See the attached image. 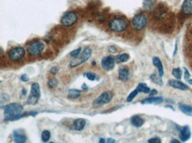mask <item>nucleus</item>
<instances>
[{
  "mask_svg": "<svg viewBox=\"0 0 192 143\" xmlns=\"http://www.w3.org/2000/svg\"><path fill=\"white\" fill-rule=\"evenodd\" d=\"M163 102V98L162 97H155V96H150L148 98L143 99L141 103L142 104H159Z\"/></svg>",
  "mask_w": 192,
  "mask_h": 143,
  "instance_id": "nucleus-15",
  "label": "nucleus"
},
{
  "mask_svg": "<svg viewBox=\"0 0 192 143\" xmlns=\"http://www.w3.org/2000/svg\"><path fill=\"white\" fill-rule=\"evenodd\" d=\"M182 12L185 15H192V0H184L182 5Z\"/></svg>",
  "mask_w": 192,
  "mask_h": 143,
  "instance_id": "nucleus-13",
  "label": "nucleus"
},
{
  "mask_svg": "<svg viewBox=\"0 0 192 143\" xmlns=\"http://www.w3.org/2000/svg\"><path fill=\"white\" fill-rule=\"evenodd\" d=\"M49 143H54V142H49Z\"/></svg>",
  "mask_w": 192,
  "mask_h": 143,
  "instance_id": "nucleus-44",
  "label": "nucleus"
},
{
  "mask_svg": "<svg viewBox=\"0 0 192 143\" xmlns=\"http://www.w3.org/2000/svg\"><path fill=\"white\" fill-rule=\"evenodd\" d=\"M168 85L176 89H180V90H187L189 89V87L186 84L183 83L182 81H180L179 80H170L168 81Z\"/></svg>",
  "mask_w": 192,
  "mask_h": 143,
  "instance_id": "nucleus-12",
  "label": "nucleus"
},
{
  "mask_svg": "<svg viewBox=\"0 0 192 143\" xmlns=\"http://www.w3.org/2000/svg\"><path fill=\"white\" fill-rule=\"evenodd\" d=\"M113 93L110 92V91H106V92H104L101 94L93 102V105L94 106H101V105H105V104H107L110 102L112 101L113 99Z\"/></svg>",
  "mask_w": 192,
  "mask_h": 143,
  "instance_id": "nucleus-9",
  "label": "nucleus"
},
{
  "mask_svg": "<svg viewBox=\"0 0 192 143\" xmlns=\"http://www.w3.org/2000/svg\"><path fill=\"white\" fill-rule=\"evenodd\" d=\"M170 143H181V142H180V141H179L178 140H176V139H174V140H172V141H171V142H170Z\"/></svg>",
  "mask_w": 192,
  "mask_h": 143,
  "instance_id": "nucleus-40",
  "label": "nucleus"
},
{
  "mask_svg": "<svg viewBox=\"0 0 192 143\" xmlns=\"http://www.w3.org/2000/svg\"><path fill=\"white\" fill-rule=\"evenodd\" d=\"M191 136V133H190V129L188 126H183L181 130V133H180V139L181 141L184 142V141H187Z\"/></svg>",
  "mask_w": 192,
  "mask_h": 143,
  "instance_id": "nucleus-14",
  "label": "nucleus"
},
{
  "mask_svg": "<svg viewBox=\"0 0 192 143\" xmlns=\"http://www.w3.org/2000/svg\"><path fill=\"white\" fill-rule=\"evenodd\" d=\"M84 76H86L87 79L90 80H96V74H95L94 73H91V72L86 73L84 74Z\"/></svg>",
  "mask_w": 192,
  "mask_h": 143,
  "instance_id": "nucleus-31",
  "label": "nucleus"
},
{
  "mask_svg": "<svg viewBox=\"0 0 192 143\" xmlns=\"http://www.w3.org/2000/svg\"><path fill=\"white\" fill-rule=\"evenodd\" d=\"M45 49V44L42 41H35L33 42H30L28 47H27V51L30 56H39L42 54Z\"/></svg>",
  "mask_w": 192,
  "mask_h": 143,
  "instance_id": "nucleus-4",
  "label": "nucleus"
},
{
  "mask_svg": "<svg viewBox=\"0 0 192 143\" xmlns=\"http://www.w3.org/2000/svg\"><path fill=\"white\" fill-rule=\"evenodd\" d=\"M81 51H82V48L80 47V48L76 49L75 51H71V52H70V56L73 57V58H76V57H78V56L81 54Z\"/></svg>",
  "mask_w": 192,
  "mask_h": 143,
  "instance_id": "nucleus-30",
  "label": "nucleus"
},
{
  "mask_svg": "<svg viewBox=\"0 0 192 143\" xmlns=\"http://www.w3.org/2000/svg\"><path fill=\"white\" fill-rule=\"evenodd\" d=\"M99 143H106V141L104 138H101L100 140H99Z\"/></svg>",
  "mask_w": 192,
  "mask_h": 143,
  "instance_id": "nucleus-41",
  "label": "nucleus"
},
{
  "mask_svg": "<svg viewBox=\"0 0 192 143\" xmlns=\"http://www.w3.org/2000/svg\"><path fill=\"white\" fill-rule=\"evenodd\" d=\"M147 17L144 13L135 14L131 20V26L135 30H142L147 25Z\"/></svg>",
  "mask_w": 192,
  "mask_h": 143,
  "instance_id": "nucleus-6",
  "label": "nucleus"
},
{
  "mask_svg": "<svg viewBox=\"0 0 192 143\" xmlns=\"http://www.w3.org/2000/svg\"><path fill=\"white\" fill-rule=\"evenodd\" d=\"M106 143H115V140L113 139V138H109L106 141Z\"/></svg>",
  "mask_w": 192,
  "mask_h": 143,
  "instance_id": "nucleus-38",
  "label": "nucleus"
},
{
  "mask_svg": "<svg viewBox=\"0 0 192 143\" xmlns=\"http://www.w3.org/2000/svg\"><path fill=\"white\" fill-rule=\"evenodd\" d=\"M143 123H144V120L140 116L135 115L131 118V124L135 127H141L143 125Z\"/></svg>",
  "mask_w": 192,
  "mask_h": 143,
  "instance_id": "nucleus-19",
  "label": "nucleus"
},
{
  "mask_svg": "<svg viewBox=\"0 0 192 143\" xmlns=\"http://www.w3.org/2000/svg\"><path fill=\"white\" fill-rule=\"evenodd\" d=\"M59 68L58 66H53V67L50 69V73L51 74H56L58 72H59Z\"/></svg>",
  "mask_w": 192,
  "mask_h": 143,
  "instance_id": "nucleus-33",
  "label": "nucleus"
},
{
  "mask_svg": "<svg viewBox=\"0 0 192 143\" xmlns=\"http://www.w3.org/2000/svg\"><path fill=\"white\" fill-rule=\"evenodd\" d=\"M13 138L15 143H25L27 141V137L25 134H20L19 131H14L13 133Z\"/></svg>",
  "mask_w": 192,
  "mask_h": 143,
  "instance_id": "nucleus-18",
  "label": "nucleus"
},
{
  "mask_svg": "<svg viewBox=\"0 0 192 143\" xmlns=\"http://www.w3.org/2000/svg\"><path fill=\"white\" fill-rule=\"evenodd\" d=\"M188 82H189V84L192 85V80H188Z\"/></svg>",
  "mask_w": 192,
  "mask_h": 143,
  "instance_id": "nucleus-43",
  "label": "nucleus"
},
{
  "mask_svg": "<svg viewBox=\"0 0 192 143\" xmlns=\"http://www.w3.org/2000/svg\"><path fill=\"white\" fill-rule=\"evenodd\" d=\"M83 90H85V91H86V90H88V87H87V85L85 84V83L83 85Z\"/></svg>",
  "mask_w": 192,
  "mask_h": 143,
  "instance_id": "nucleus-39",
  "label": "nucleus"
},
{
  "mask_svg": "<svg viewBox=\"0 0 192 143\" xmlns=\"http://www.w3.org/2000/svg\"><path fill=\"white\" fill-rule=\"evenodd\" d=\"M157 94H158V91H157L156 89H152V90H150V96H153V95H157Z\"/></svg>",
  "mask_w": 192,
  "mask_h": 143,
  "instance_id": "nucleus-37",
  "label": "nucleus"
},
{
  "mask_svg": "<svg viewBox=\"0 0 192 143\" xmlns=\"http://www.w3.org/2000/svg\"><path fill=\"white\" fill-rule=\"evenodd\" d=\"M4 109V115L5 119L4 121H14L20 118H22L28 116V113L22 114L23 111V106L20 103L13 102L6 105L5 107H2Z\"/></svg>",
  "mask_w": 192,
  "mask_h": 143,
  "instance_id": "nucleus-1",
  "label": "nucleus"
},
{
  "mask_svg": "<svg viewBox=\"0 0 192 143\" xmlns=\"http://www.w3.org/2000/svg\"><path fill=\"white\" fill-rule=\"evenodd\" d=\"M41 138H42V142H47V141H48L50 139V131H48V130H44V131L42 133Z\"/></svg>",
  "mask_w": 192,
  "mask_h": 143,
  "instance_id": "nucleus-26",
  "label": "nucleus"
},
{
  "mask_svg": "<svg viewBox=\"0 0 192 143\" xmlns=\"http://www.w3.org/2000/svg\"><path fill=\"white\" fill-rule=\"evenodd\" d=\"M127 21L125 19L120 17H115L112 19L108 23L109 28L113 31V32H116V33H120L123 32L124 30L127 29Z\"/></svg>",
  "mask_w": 192,
  "mask_h": 143,
  "instance_id": "nucleus-2",
  "label": "nucleus"
},
{
  "mask_svg": "<svg viewBox=\"0 0 192 143\" xmlns=\"http://www.w3.org/2000/svg\"><path fill=\"white\" fill-rule=\"evenodd\" d=\"M148 143H161V140L158 138V137H154V138H151L148 141Z\"/></svg>",
  "mask_w": 192,
  "mask_h": 143,
  "instance_id": "nucleus-32",
  "label": "nucleus"
},
{
  "mask_svg": "<svg viewBox=\"0 0 192 143\" xmlns=\"http://www.w3.org/2000/svg\"><path fill=\"white\" fill-rule=\"evenodd\" d=\"M26 93H27V89H25V88H22V95H25Z\"/></svg>",
  "mask_w": 192,
  "mask_h": 143,
  "instance_id": "nucleus-42",
  "label": "nucleus"
},
{
  "mask_svg": "<svg viewBox=\"0 0 192 143\" xmlns=\"http://www.w3.org/2000/svg\"><path fill=\"white\" fill-rule=\"evenodd\" d=\"M77 13L73 12V11H69L67 12L66 13L63 14V16L60 19V23L61 25L64 27H71V26L75 25L77 21Z\"/></svg>",
  "mask_w": 192,
  "mask_h": 143,
  "instance_id": "nucleus-7",
  "label": "nucleus"
},
{
  "mask_svg": "<svg viewBox=\"0 0 192 143\" xmlns=\"http://www.w3.org/2000/svg\"><path fill=\"white\" fill-rule=\"evenodd\" d=\"M108 50L110 52H112V53H115L116 51H117V48H116V46H114V45H112V46H110L108 48Z\"/></svg>",
  "mask_w": 192,
  "mask_h": 143,
  "instance_id": "nucleus-35",
  "label": "nucleus"
},
{
  "mask_svg": "<svg viewBox=\"0 0 192 143\" xmlns=\"http://www.w3.org/2000/svg\"><path fill=\"white\" fill-rule=\"evenodd\" d=\"M152 63H153L154 66L157 67V69H158L159 76L162 77V76L164 75V68H163V65H162L161 60L158 57H153L152 58Z\"/></svg>",
  "mask_w": 192,
  "mask_h": 143,
  "instance_id": "nucleus-16",
  "label": "nucleus"
},
{
  "mask_svg": "<svg viewBox=\"0 0 192 143\" xmlns=\"http://www.w3.org/2000/svg\"><path fill=\"white\" fill-rule=\"evenodd\" d=\"M136 89L138 90V92L143 93V94H150V88L144 83H139L137 88H136Z\"/></svg>",
  "mask_w": 192,
  "mask_h": 143,
  "instance_id": "nucleus-23",
  "label": "nucleus"
},
{
  "mask_svg": "<svg viewBox=\"0 0 192 143\" xmlns=\"http://www.w3.org/2000/svg\"><path fill=\"white\" fill-rule=\"evenodd\" d=\"M179 108L183 112L184 114L188 115V116H192V106L187 105V104H183L180 103L179 104Z\"/></svg>",
  "mask_w": 192,
  "mask_h": 143,
  "instance_id": "nucleus-22",
  "label": "nucleus"
},
{
  "mask_svg": "<svg viewBox=\"0 0 192 143\" xmlns=\"http://www.w3.org/2000/svg\"><path fill=\"white\" fill-rule=\"evenodd\" d=\"M129 55L127 54V53H122V54H120L115 57V61L117 64H121V63H125L127 61H128L129 59Z\"/></svg>",
  "mask_w": 192,
  "mask_h": 143,
  "instance_id": "nucleus-21",
  "label": "nucleus"
},
{
  "mask_svg": "<svg viewBox=\"0 0 192 143\" xmlns=\"http://www.w3.org/2000/svg\"><path fill=\"white\" fill-rule=\"evenodd\" d=\"M20 80H21L22 81H24V82H26V81H28V80H29V79H28V76L26 75V74H23V75L20 76Z\"/></svg>",
  "mask_w": 192,
  "mask_h": 143,
  "instance_id": "nucleus-36",
  "label": "nucleus"
},
{
  "mask_svg": "<svg viewBox=\"0 0 192 143\" xmlns=\"http://www.w3.org/2000/svg\"><path fill=\"white\" fill-rule=\"evenodd\" d=\"M41 96V90H40V86L38 83L34 82L31 85V90H30V94L28 95L27 103L30 104V105H35Z\"/></svg>",
  "mask_w": 192,
  "mask_h": 143,
  "instance_id": "nucleus-5",
  "label": "nucleus"
},
{
  "mask_svg": "<svg viewBox=\"0 0 192 143\" xmlns=\"http://www.w3.org/2000/svg\"><path fill=\"white\" fill-rule=\"evenodd\" d=\"M26 51L23 47L17 46L8 51V58L13 62H18L25 57Z\"/></svg>",
  "mask_w": 192,
  "mask_h": 143,
  "instance_id": "nucleus-8",
  "label": "nucleus"
},
{
  "mask_svg": "<svg viewBox=\"0 0 192 143\" xmlns=\"http://www.w3.org/2000/svg\"><path fill=\"white\" fill-rule=\"evenodd\" d=\"M80 95H81V91L78 89H69L68 90V94H67L68 99H71V100L77 99L78 97H80Z\"/></svg>",
  "mask_w": 192,
  "mask_h": 143,
  "instance_id": "nucleus-20",
  "label": "nucleus"
},
{
  "mask_svg": "<svg viewBox=\"0 0 192 143\" xmlns=\"http://www.w3.org/2000/svg\"><path fill=\"white\" fill-rule=\"evenodd\" d=\"M59 84V81H58V80L57 79H55V78H51L49 80V81H48V86H49V88H56L57 86Z\"/></svg>",
  "mask_w": 192,
  "mask_h": 143,
  "instance_id": "nucleus-27",
  "label": "nucleus"
},
{
  "mask_svg": "<svg viewBox=\"0 0 192 143\" xmlns=\"http://www.w3.org/2000/svg\"><path fill=\"white\" fill-rule=\"evenodd\" d=\"M115 58L113 56H107L103 58L101 60V66L105 71H111L115 66Z\"/></svg>",
  "mask_w": 192,
  "mask_h": 143,
  "instance_id": "nucleus-10",
  "label": "nucleus"
},
{
  "mask_svg": "<svg viewBox=\"0 0 192 143\" xmlns=\"http://www.w3.org/2000/svg\"><path fill=\"white\" fill-rule=\"evenodd\" d=\"M172 74H173V76H174L175 79H177V80H180V79L182 78V74H183L181 68H179V67L174 68V69H173V71H172Z\"/></svg>",
  "mask_w": 192,
  "mask_h": 143,
  "instance_id": "nucleus-25",
  "label": "nucleus"
},
{
  "mask_svg": "<svg viewBox=\"0 0 192 143\" xmlns=\"http://www.w3.org/2000/svg\"><path fill=\"white\" fill-rule=\"evenodd\" d=\"M184 73H185V74H184V79L186 80H190V73H189V71L186 69V68H184Z\"/></svg>",
  "mask_w": 192,
  "mask_h": 143,
  "instance_id": "nucleus-34",
  "label": "nucleus"
},
{
  "mask_svg": "<svg viewBox=\"0 0 192 143\" xmlns=\"http://www.w3.org/2000/svg\"><path fill=\"white\" fill-rule=\"evenodd\" d=\"M138 90L137 89H135L134 91H132V92L130 93L129 94V95L127 96V101L128 102H130L132 101V100H134V98L137 95V94H138Z\"/></svg>",
  "mask_w": 192,
  "mask_h": 143,
  "instance_id": "nucleus-28",
  "label": "nucleus"
},
{
  "mask_svg": "<svg viewBox=\"0 0 192 143\" xmlns=\"http://www.w3.org/2000/svg\"><path fill=\"white\" fill-rule=\"evenodd\" d=\"M118 75H119V79L122 81H127L130 77H131V72L127 66H121L119 69L118 72Z\"/></svg>",
  "mask_w": 192,
  "mask_h": 143,
  "instance_id": "nucleus-11",
  "label": "nucleus"
},
{
  "mask_svg": "<svg viewBox=\"0 0 192 143\" xmlns=\"http://www.w3.org/2000/svg\"><path fill=\"white\" fill-rule=\"evenodd\" d=\"M86 120L83 118H77L73 122V128L76 131H82L85 127Z\"/></svg>",
  "mask_w": 192,
  "mask_h": 143,
  "instance_id": "nucleus-17",
  "label": "nucleus"
},
{
  "mask_svg": "<svg viewBox=\"0 0 192 143\" xmlns=\"http://www.w3.org/2000/svg\"><path fill=\"white\" fill-rule=\"evenodd\" d=\"M153 5H154V1L153 0H148V1H144L143 2V7H144V9L152 7Z\"/></svg>",
  "mask_w": 192,
  "mask_h": 143,
  "instance_id": "nucleus-29",
  "label": "nucleus"
},
{
  "mask_svg": "<svg viewBox=\"0 0 192 143\" xmlns=\"http://www.w3.org/2000/svg\"><path fill=\"white\" fill-rule=\"evenodd\" d=\"M150 80H151L152 82H154V83H156V84L160 85V86L163 85V81H162L161 77L159 76V74H157V73H152V74L150 75Z\"/></svg>",
  "mask_w": 192,
  "mask_h": 143,
  "instance_id": "nucleus-24",
  "label": "nucleus"
},
{
  "mask_svg": "<svg viewBox=\"0 0 192 143\" xmlns=\"http://www.w3.org/2000/svg\"><path fill=\"white\" fill-rule=\"evenodd\" d=\"M91 54H92V51L91 49H90V48H86L85 50H84L78 57H76V58H74V59H72L71 61H70V63H69V66L71 68H74V67H76V66H81L82 64H83L85 63L87 60H89L90 58L91 57Z\"/></svg>",
  "mask_w": 192,
  "mask_h": 143,
  "instance_id": "nucleus-3",
  "label": "nucleus"
}]
</instances>
